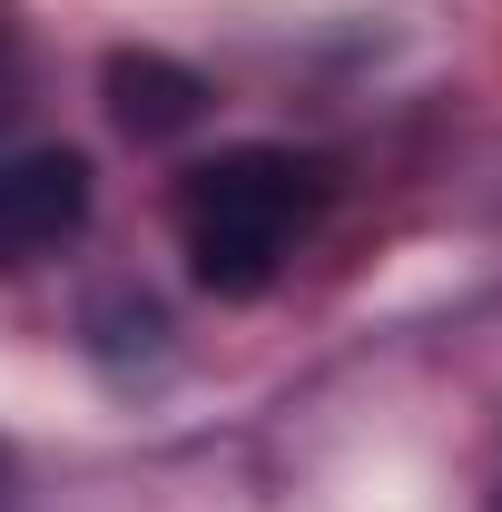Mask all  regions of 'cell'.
Wrapping results in <instances>:
<instances>
[{"label": "cell", "instance_id": "obj_1", "mask_svg": "<svg viewBox=\"0 0 502 512\" xmlns=\"http://www.w3.org/2000/svg\"><path fill=\"white\" fill-rule=\"evenodd\" d=\"M335 207V168L286 138L217 148L178 178V256L217 306H256Z\"/></svg>", "mask_w": 502, "mask_h": 512}, {"label": "cell", "instance_id": "obj_2", "mask_svg": "<svg viewBox=\"0 0 502 512\" xmlns=\"http://www.w3.org/2000/svg\"><path fill=\"white\" fill-rule=\"evenodd\" d=\"M89 207H99V178H89L79 148H60V138H40V148H0V276H10V266H40V256H60V247H79Z\"/></svg>", "mask_w": 502, "mask_h": 512}, {"label": "cell", "instance_id": "obj_3", "mask_svg": "<svg viewBox=\"0 0 502 512\" xmlns=\"http://www.w3.org/2000/svg\"><path fill=\"white\" fill-rule=\"evenodd\" d=\"M207 79H197L188 60H168V50H119L109 60V119L128 128V138H188L197 119H207Z\"/></svg>", "mask_w": 502, "mask_h": 512}, {"label": "cell", "instance_id": "obj_4", "mask_svg": "<svg viewBox=\"0 0 502 512\" xmlns=\"http://www.w3.org/2000/svg\"><path fill=\"white\" fill-rule=\"evenodd\" d=\"M10 50H20V30H10V10H0V79H10Z\"/></svg>", "mask_w": 502, "mask_h": 512}, {"label": "cell", "instance_id": "obj_5", "mask_svg": "<svg viewBox=\"0 0 502 512\" xmlns=\"http://www.w3.org/2000/svg\"><path fill=\"white\" fill-rule=\"evenodd\" d=\"M483 512H502V453H493V483H483Z\"/></svg>", "mask_w": 502, "mask_h": 512}]
</instances>
